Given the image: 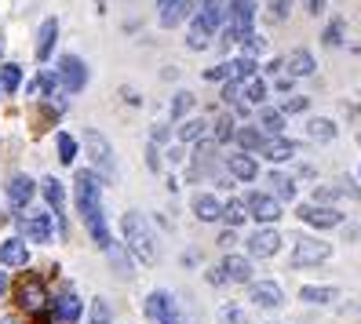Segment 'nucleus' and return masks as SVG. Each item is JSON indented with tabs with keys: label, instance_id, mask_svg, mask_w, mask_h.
<instances>
[{
	"label": "nucleus",
	"instance_id": "f257e3e1",
	"mask_svg": "<svg viewBox=\"0 0 361 324\" xmlns=\"http://www.w3.org/2000/svg\"><path fill=\"white\" fill-rule=\"evenodd\" d=\"M73 201H77V211H80L84 226H88V233H92V241L106 251L114 244V237H110V226H106V215H102V182H99L95 171H77Z\"/></svg>",
	"mask_w": 361,
	"mask_h": 324
},
{
	"label": "nucleus",
	"instance_id": "f03ea898",
	"mask_svg": "<svg viewBox=\"0 0 361 324\" xmlns=\"http://www.w3.org/2000/svg\"><path fill=\"white\" fill-rule=\"evenodd\" d=\"M121 230H124V244H128V251L139 258L142 266H154L161 251H157V233H154L150 219L139 215V211H124Z\"/></svg>",
	"mask_w": 361,
	"mask_h": 324
},
{
	"label": "nucleus",
	"instance_id": "7ed1b4c3",
	"mask_svg": "<svg viewBox=\"0 0 361 324\" xmlns=\"http://www.w3.org/2000/svg\"><path fill=\"white\" fill-rule=\"evenodd\" d=\"M84 149H88V157L99 171V179H117V161H114V146L106 135L99 132H84Z\"/></svg>",
	"mask_w": 361,
	"mask_h": 324
},
{
	"label": "nucleus",
	"instance_id": "20e7f679",
	"mask_svg": "<svg viewBox=\"0 0 361 324\" xmlns=\"http://www.w3.org/2000/svg\"><path fill=\"white\" fill-rule=\"evenodd\" d=\"M230 26H226V40H245L252 33V18H256V4L252 0H230L226 4Z\"/></svg>",
	"mask_w": 361,
	"mask_h": 324
},
{
	"label": "nucleus",
	"instance_id": "39448f33",
	"mask_svg": "<svg viewBox=\"0 0 361 324\" xmlns=\"http://www.w3.org/2000/svg\"><path fill=\"white\" fill-rule=\"evenodd\" d=\"M332 255V244L329 241H317V237H300L292 248V266H317Z\"/></svg>",
	"mask_w": 361,
	"mask_h": 324
},
{
	"label": "nucleus",
	"instance_id": "423d86ee",
	"mask_svg": "<svg viewBox=\"0 0 361 324\" xmlns=\"http://www.w3.org/2000/svg\"><path fill=\"white\" fill-rule=\"evenodd\" d=\"M146 317L154 324H183L172 292H150V299H146Z\"/></svg>",
	"mask_w": 361,
	"mask_h": 324
},
{
	"label": "nucleus",
	"instance_id": "0eeeda50",
	"mask_svg": "<svg viewBox=\"0 0 361 324\" xmlns=\"http://www.w3.org/2000/svg\"><path fill=\"white\" fill-rule=\"evenodd\" d=\"M59 80L66 84V92H84V84H88V66H84L77 55H62L59 58Z\"/></svg>",
	"mask_w": 361,
	"mask_h": 324
},
{
	"label": "nucleus",
	"instance_id": "6e6552de",
	"mask_svg": "<svg viewBox=\"0 0 361 324\" xmlns=\"http://www.w3.org/2000/svg\"><path fill=\"white\" fill-rule=\"evenodd\" d=\"M248 251L256 255V258H270V255H278L281 251V233L274 230V226H263L248 237Z\"/></svg>",
	"mask_w": 361,
	"mask_h": 324
},
{
	"label": "nucleus",
	"instance_id": "1a4fd4ad",
	"mask_svg": "<svg viewBox=\"0 0 361 324\" xmlns=\"http://www.w3.org/2000/svg\"><path fill=\"white\" fill-rule=\"evenodd\" d=\"M295 215H300L303 223L317 226V230H336L339 223H343V215H339V211H332V208H322V204H303V208L295 211Z\"/></svg>",
	"mask_w": 361,
	"mask_h": 324
},
{
	"label": "nucleus",
	"instance_id": "9d476101",
	"mask_svg": "<svg viewBox=\"0 0 361 324\" xmlns=\"http://www.w3.org/2000/svg\"><path fill=\"white\" fill-rule=\"evenodd\" d=\"M248 215H256L259 223H278V215H281V204L270 197V193H248V201H245Z\"/></svg>",
	"mask_w": 361,
	"mask_h": 324
},
{
	"label": "nucleus",
	"instance_id": "9b49d317",
	"mask_svg": "<svg viewBox=\"0 0 361 324\" xmlns=\"http://www.w3.org/2000/svg\"><path fill=\"white\" fill-rule=\"evenodd\" d=\"M18 226H23V237H26V241H40V244L51 241V219H48V211L26 215V219H18Z\"/></svg>",
	"mask_w": 361,
	"mask_h": 324
},
{
	"label": "nucleus",
	"instance_id": "f8f14e48",
	"mask_svg": "<svg viewBox=\"0 0 361 324\" xmlns=\"http://www.w3.org/2000/svg\"><path fill=\"white\" fill-rule=\"evenodd\" d=\"M44 285H40L37 277H26L23 285H18V306H23L26 313H37L40 306H44Z\"/></svg>",
	"mask_w": 361,
	"mask_h": 324
},
{
	"label": "nucleus",
	"instance_id": "ddd939ff",
	"mask_svg": "<svg viewBox=\"0 0 361 324\" xmlns=\"http://www.w3.org/2000/svg\"><path fill=\"white\" fill-rule=\"evenodd\" d=\"M0 263L4 266H26L30 263V248H26L23 237H11V241L0 244Z\"/></svg>",
	"mask_w": 361,
	"mask_h": 324
},
{
	"label": "nucleus",
	"instance_id": "4468645a",
	"mask_svg": "<svg viewBox=\"0 0 361 324\" xmlns=\"http://www.w3.org/2000/svg\"><path fill=\"white\" fill-rule=\"evenodd\" d=\"M226 168H230V175L238 179V182H252V179L259 175L256 161H252L248 154H230V157H226Z\"/></svg>",
	"mask_w": 361,
	"mask_h": 324
},
{
	"label": "nucleus",
	"instance_id": "2eb2a0df",
	"mask_svg": "<svg viewBox=\"0 0 361 324\" xmlns=\"http://www.w3.org/2000/svg\"><path fill=\"white\" fill-rule=\"evenodd\" d=\"M252 302L256 306H281V285H274V280H256L252 285Z\"/></svg>",
	"mask_w": 361,
	"mask_h": 324
},
{
	"label": "nucleus",
	"instance_id": "dca6fc26",
	"mask_svg": "<svg viewBox=\"0 0 361 324\" xmlns=\"http://www.w3.org/2000/svg\"><path fill=\"white\" fill-rule=\"evenodd\" d=\"M259 154H263L267 161H288V157H295V142L285 139V135H278V139H263Z\"/></svg>",
	"mask_w": 361,
	"mask_h": 324
},
{
	"label": "nucleus",
	"instance_id": "f3484780",
	"mask_svg": "<svg viewBox=\"0 0 361 324\" xmlns=\"http://www.w3.org/2000/svg\"><path fill=\"white\" fill-rule=\"evenodd\" d=\"M33 179L30 175H11V182H8V197H11V204L15 208H26L30 201H33Z\"/></svg>",
	"mask_w": 361,
	"mask_h": 324
},
{
	"label": "nucleus",
	"instance_id": "a211bd4d",
	"mask_svg": "<svg viewBox=\"0 0 361 324\" xmlns=\"http://www.w3.org/2000/svg\"><path fill=\"white\" fill-rule=\"evenodd\" d=\"M194 215L201 223H216V219H223V204L212 197V193H197L194 197Z\"/></svg>",
	"mask_w": 361,
	"mask_h": 324
},
{
	"label": "nucleus",
	"instance_id": "6ab92c4d",
	"mask_svg": "<svg viewBox=\"0 0 361 324\" xmlns=\"http://www.w3.org/2000/svg\"><path fill=\"white\" fill-rule=\"evenodd\" d=\"M219 270H223L226 280H238V285H245V280L252 277V266H248V258H245V255H226Z\"/></svg>",
	"mask_w": 361,
	"mask_h": 324
},
{
	"label": "nucleus",
	"instance_id": "aec40b11",
	"mask_svg": "<svg viewBox=\"0 0 361 324\" xmlns=\"http://www.w3.org/2000/svg\"><path fill=\"white\" fill-rule=\"evenodd\" d=\"M77 317H80V299H77L73 292L59 295V299H55V320H62V324H73Z\"/></svg>",
	"mask_w": 361,
	"mask_h": 324
},
{
	"label": "nucleus",
	"instance_id": "412c9836",
	"mask_svg": "<svg viewBox=\"0 0 361 324\" xmlns=\"http://www.w3.org/2000/svg\"><path fill=\"white\" fill-rule=\"evenodd\" d=\"M226 77H230V80H238V84H248L252 77H256V58L245 55V58L226 62Z\"/></svg>",
	"mask_w": 361,
	"mask_h": 324
},
{
	"label": "nucleus",
	"instance_id": "4be33fe9",
	"mask_svg": "<svg viewBox=\"0 0 361 324\" xmlns=\"http://www.w3.org/2000/svg\"><path fill=\"white\" fill-rule=\"evenodd\" d=\"M55 37H59V23H55V18H44V26H40V33H37V58H40V62L51 55Z\"/></svg>",
	"mask_w": 361,
	"mask_h": 324
},
{
	"label": "nucleus",
	"instance_id": "5701e85b",
	"mask_svg": "<svg viewBox=\"0 0 361 324\" xmlns=\"http://www.w3.org/2000/svg\"><path fill=\"white\" fill-rule=\"evenodd\" d=\"M267 182H270V197H274V201H278V197H281V201H292V197H295L292 179L281 175V171H270V179H267Z\"/></svg>",
	"mask_w": 361,
	"mask_h": 324
},
{
	"label": "nucleus",
	"instance_id": "b1692460",
	"mask_svg": "<svg viewBox=\"0 0 361 324\" xmlns=\"http://www.w3.org/2000/svg\"><path fill=\"white\" fill-rule=\"evenodd\" d=\"M288 70H292L295 77H310V73L317 70V62H314V55H310V51H303V48H300V51H292V55H288Z\"/></svg>",
	"mask_w": 361,
	"mask_h": 324
},
{
	"label": "nucleus",
	"instance_id": "393cba45",
	"mask_svg": "<svg viewBox=\"0 0 361 324\" xmlns=\"http://www.w3.org/2000/svg\"><path fill=\"white\" fill-rule=\"evenodd\" d=\"M44 197L55 208V215H62V208H66V189H62L59 179H44Z\"/></svg>",
	"mask_w": 361,
	"mask_h": 324
},
{
	"label": "nucleus",
	"instance_id": "a878e982",
	"mask_svg": "<svg viewBox=\"0 0 361 324\" xmlns=\"http://www.w3.org/2000/svg\"><path fill=\"white\" fill-rule=\"evenodd\" d=\"M186 44L194 48V51H201V48H208L212 44V30L201 23V18H194V26H190V37H186Z\"/></svg>",
	"mask_w": 361,
	"mask_h": 324
},
{
	"label": "nucleus",
	"instance_id": "bb28decb",
	"mask_svg": "<svg viewBox=\"0 0 361 324\" xmlns=\"http://www.w3.org/2000/svg\"><path fill=\"white\" fill-rule=\"evenodd\" d=\"M307 135H310V139L329 142V139H336V124H332L329 117H314V120L307 124Z\"/></svg>",
	"mask_w": 361,
	"mask_h": 324
},
{
	"label": "nucleus",
	"instance_id": "cd10ccee",
	"mask_svg": "<svg viewBox=\"0 0 361 324\" xmlns=\"http://www.w3.org/2000/svg\"><path fill=\"white\" fill-rule=\"evenodd\" d=\"M259 120H263V127L270 132V139H278V135L285 132V113H281V110H263Z\"/></svg>",
	"mask_w": 361,
	"mask_h": 324
},
{
	"label": "nucleus",
	"instance_id": "c85d7f7f",
	"mask_svg": "<svg viewBox=\"0 0 361 324\" xmlns=\"http://www.w3.org/2000/svg\"><path fill=\"white\" fill-rule=\"evenodd\" d=\"M59 161L62 164H73V157H77V139L73 135H66V132H59Z\"/></svg>",
	"mask_w": 361,
	"mask_h": 324
},
{
	"label": "nucleus",
	"instance_id": "c756f323",
	"mask_svg": "<svg viewBox=\"0 0 361 324\" xmlns=\"http://www.w3.org/2000/svg\"><path fill=\"white\" fill-rule=\"evenodd\" d=\"M233 139H238L241 149H256V154H259V146H263V135L256 132V127H241V132H233Z\"/></svg>",
	"mask_w": 361,
	"mask_h": 324
},
{
	"label": "nucleus",
	"instance_id": "7c9ffc66",
	"mask_svg": "<svg viewBox=\"0 0 361 324\" xmlns=\"http://www.w3.org/2000/svg\"><path fill=\"white\" fill-rule=\"evenodd\" d=\"M18 84H23V70H18L15 62H8V66L0 70V88H4V92H15Z\"/></svg>",
	"mask_w": 361,
	"mask_h": 324
},
{
	"label": "nucleus",
	"instance_id": "2f4dec72",
	"mask_svg": "<svg viewBox=\"0 0 361 324\" xmlns=\"http://www.w3.org/2000/svg\"><path fill=\"white\" fill-rule=\"evenodd\" d=\"M300 299H307V302H332L336 292L332 288H317V285H303L300 288Z\"/></svg>",
	"mask_w": 361,
	"mask_h": 324
},
{
	"label": "nucleus",
	"instance_id": "473e14b6",
	"mask_svg": "<svg viewBox=\"0 0 361 324\" xmlns=\"http://www.w3.org/2000/svg\"><path fill=\"white\" fill-rule=\"evenodd\" d=\"M106 255H110V263L117 266L121 277H132V263L124 258V248H121V244H110V248H106Z\"/></svg>",
	"mask_w": 361,
	"mask_h": 324
},
{
	"label": "nucleus",
	"instance_id": "72a5a7b5",
	"mask_svg": "<svg viewBox=\"0 0 361 324\" xmlns=\"http://www.w3.org/2000/svg\"><path fill=\"white\" fill-rule=\"evenodd\" d=\"M190 8H194V4H190V0H179V4H176L172 11H168V15H161V26H179L183 18L190 15Z\"/></svg>",
	"mask_w": 361,
	"mask_h": 324
},
{
	"label": "nucleus",
	"instance_id": "f704fd0d",
	"mask_svg": "<svg viewBox=\"0 0 361 324\" xmlns=\"http://www.w3.org/2000/svg\"><path fill=\"white\" fill-rule=\"evenodd\" d=\"M245 215H248L245 201H230V204H223V219H226L230 226H238V223H245Z\"/></svg>",
	"mask_w": 361,
	"mask_h": 324
},
{
	"label": "nucleus",
	"instance_id": "c9c22d12",
	"mask_svg": "<svg viewBox=\"0 0 361 324\" xmlns=\"http://www.w3.org/2000/svg\"><path fill=\"white\" fill-rule=\"evenodd\" d=\"M204 135V120H186V124H179V139L183 142H197Z\"/></svg>",
	"mask_w": 361,
	"mask_h": 324
},
{
	"label": "nucleus",
	"instance_id": "e433bc0d",
	"mask_svg": "<svg viewBox=\"0 0 361 324\" xmlns=\"http://www.w3.org/2000/svg\"><path fill=\"white\" fill-rule=\"evenodd\" d=\"M88 317H92V324H114V317H110V306H106V299H95V302H92Z\"/></svg>",
	"mask_w": 361,
	"mask_h": 324
},
{
	"label": "nucleus",
	"instance_id": "4c0bfd02",
	"mask_svg": "<svg viewBox=\"0 0 361 324\" xmlns=\"http://www.w3.org/2000/svg\"><path fill=\"white\" fill-rule=\"evenodd\" d=\"M267 8H270V18H274V23H285L292 0H267Z\"/></svg>",
	"mask_w": 361,
	"mask_h": 324
},
{
	"label": "nucleus",
	"instance_id": "58836bf2",
	"mask_svg": "<svg viewBox=\"0 0 361 324\" xmlns=\"http://www.w3.org/2000/svg\"><path fill=\"white\" fill-rule=\"evenodd\" d=\"M233 139V117H216V142H230Z\"/></svg>",
	"mask_w": 361,
	"mask_h": 324
},
{
	"label": "nucleus",
	"instance_id": "ea45409f",
	"mask_svg": "<svg viewBox=\"0 0 361 324\" xmlns=\"http://www.w3.org/2000/svg\"><path fill=\"white\" fill-rule=\"evenodd\" d=\"M245 95H248V102H263V99H267V84L252 77V80L245 84Z\"/></svg>",
	"mask_w": 361,
	"mask_h": 324
},
{
	"label": "nucleus",
	"instance_id": "a19ab883",
	"mask_svg": "<svg viewBox=\"0 0 361 324\" xmlns=\"http://www.w3.org/2000/svg\"><path fill=\"white\" fill-rule=\"evenodd\" d=\"M190 106H194V95H186V92L176 95V102H172V120H179V117L190 110Z\"/></svg>",
	"mask_w": 361,
	"mask_h": 324
},
{
	"label": "nucleus",
	"instance_id": "79ce46f5",
	"mask_svg": "<svg viewBox=\"0 0 361 324\" xmlns=\"http://www.w3.org/2000/svg\"><path fill=\"white\" fill-rule=\"evenodd\" d=\"M307 110V99H300V95H292L285 106H281V113H303Z\"/></svg>",
	"mask_w": 361,
	"mask_h": 324
},
{
	"label": "nucleus",
	"instance_id": "37998d69",
	"mask_svg": "<svg viewBox=\"0 0 361 324\" xmlns=\"http://www.w3.org/2000/svg\"><path fill=\"white\" fill-rule=\"evenodd\" d=\"M245 48H248V51H263L267 44H263V37H256V33H248V37H245Z\"/></svg>",
	"mask_w": 361,
	"mask_h": 324
},
{
	"label": "nucleus",
	"instance_id": "c03bdc74",
	"mask_svg": "<svg viewBox=\"0 0 361 324\" xmlns=\"http://www.w3.org/2000/svg\"><path fill=\"white\" fill-rule=\"evenodd\" d=\"M223 320H226V324H245V313L230 306V310H223Z\"/></svg>",
	"mask_w": 361,
	"mask_h": 324
},
{
	"label": "nucleus",
	"instance_id": "a18cd8bd",
	"mask_svg": "<svg viewBox=\"0 0 361 324\" xmlns=\"http://www.w3.org/2000/svg\"><path fill=\"white\" fill-rule=\"evenodd\" d=\"M325 40H329V44H339V40H343V37H339V23H332V26L325 30Z\"/></svg>",
	"mask_w": 361,
	"mask_h": 324
},
{
	"label": "nucleus",
	"instance_id": "49530a36",
	"mask_svg": "<svg viewBox=\"0 0 361 324\" xmlns=\"http://www.w3.org/2000/svg\"><path fill=\"white\" fill-rule=\"evenodd\" d=\"M204 77H208V80H223V77H226V66H216V70H208Z\"/></svg>",
	"mask_w": 361,
	"mask_h": 324
},
{
	"label": "nucleus",
	"instance_id": "de8ad7c7",
	"mask_svg": "<svg viewBox=\"0 0 361 324\" xmlns=\"http://www.w3.org/2000/svg\"><path fill=\"white\" fill-rule=\"evenodd\" d=\"M208 280H212V285H223V280H226V277H223V270L216 266V270H208Z\"/></svg>",
	"mask_w": 361,
	"mask_h": 324
},
{
	"label": "nucleus",
	"instance_id": "09e8293b",
	"mask_svg": "<svg viewBox=\"0 0 361 324\" xmlns=\"http://www.w3.org/2000/svg\"><path fill=\"white\" fill-rule=\"evenodd\" d=\"M179 4V0H157V8H161V15H168V11H172Z\"/></svg>",
	"mask_w": 361,
	"mask_h": 324
},
{
	"label": "nucleus",
	"instance_id": "8fccbe9b",
	"mask_svg": "<svg viewBox=\"0 0 361 324\" xmlns=\"http://www.w3.org/2000/svg\"><path fill=\"white\" fill-rule=\"evenodd\" d=\"M233 241H238V237H233V230H226V233H223V237H219V244H223V248H230V244H233Z\"/></svg>",
	"mask_w": 361,
	"mask_h": 324
},
{
	"label": "nucleus",
	"instance_id": "3c124183",
	"mask_svg": "<svg viewBox=\"0 0 361 324\" xmlns=\"http://www.w3.org/2000/svg\"><path fill=\"white\" fill-rule=\"evenodd\" d=\"M4 292H8V273L0 270V295H4Z\"/></svg>",
	"mask_w": 361,
	"mask_h": 324
},
{
	"label": "nucleus",
	"instance_id": "603ef678",
	"mask_svg": "<svg viewBox=\"0 0 361 324\" xmlns=\"http://www.w3.org/2000/svg\"><path fill=\"white\" fill-rule=\"evenodd\" d=\"M0 324H15V320H0Z\"/></svg>",
	"mask_w": 361,
	"mask_h": 324
},
{
	"label": "nucleus",
	"instance_id": "864d4df0",
	"mask_svg": "<svg viewBox=\"0 0 361 324\" xmlns=\"http://www.w3.org/2000/svg\"><path fill=\"white\" fill-rule=\"evenodd\" d=\"M357 142H361V132H357Z\"/></svg>",
	"mask_w": 361,
	"mask_h": 324
},
{
	"label": "nucleus",
	"instance_id": "5fc2aeb1",
	"mask_svg": "<svg viewBox=\"0 0 361 324\" xmlns=\"http://www.w3.org/2000/svg\"><path fill=\"white\" fill-rule=\"evenodd\" d=\"M0 48H4V44H0Z\"/></svg>",
	"mask_w": 361,
	"mask_h": 324
},
{
	"label": "nucleus",
	"instance_id": "6e6d98bb",
	"mask_svg": "<svg viewBox=\"0 0 361 324\" xmlns=\"http://www.w3.org/2000/svg\"><path fill=\"white\" fill-rule=\"evenodd\" d=\"M357 175H361V171H357Z\"/></svg>",
	"mask_w": 361,
	"mask_h": 324
}]
</instances>
